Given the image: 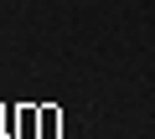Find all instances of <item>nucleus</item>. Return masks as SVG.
<instances>
[]
</instances>
